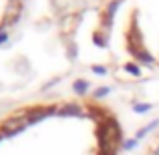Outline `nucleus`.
<instances>
[{"instance_id":"1","label":"nucleus","mask_w":159,"mask_h":155,"mask_svg":"<svg viewBox=\"0 0 159 155\" xmlns=\"http://www.w3.org/2000/svg\"><path fill=\"white\" fill-rule=\"evenodd\" d=\"M28 123H30V121L24 119V117H12V119H8V121L2 123V133L4 135H16V133H20Z\"/></svg>"},{"instance_id":"2","label":"nucleus","mask_w":159,"mask_h":155,"mask_svg":"<svg viewBox=\"0 0 159 155\" xmlns=\"http://www.w3.org/2000/svg\"><path fill=\"white\" fill-rule=\"evenodd\" d=\"M58 113L61 115H81V107L79 105H65Z\"/></svg>"},{"instance_id":"3","label":"nucleus","mask_w":159,"mask_h":155,"mask_svg":"<svg viewBox=\"0 0 159 155\" xmlns=\"http://www.w3.org/2000/svg\"><path fill=\"white\" fill-rule=\"evenodd\" d=\"M157 125H159V119H155V121H151V123H149V125H147V127H143V129H139V133H137V139H141V137H143V135H147V133H151V131H153V129H155V127H157Z\"/></svg>"},{"instance_id":"4","label":"nucleus","mask_w":159,"mask_h":155,"mask_svg":"<svg viewBox=\"0 0 159 155\" xmlns=\"http://www.w3.org/2000/svg\"><path fill=\"white\" fill-rule=\"evenodd\" d=\"M87 87H89L87 81H77V83H75V91H77V93H85Z\"/></svg>"},{"instance_id":"5","label":"nucleus","mask_w":159,"mask_h":155,"mask_svg":"<svg viewBox=\"0 0 159 155\" xmlns=\"http://www.w3.org/2000/svg\"><path fill=\"white\" fill-rule=\"evenodd\" d=\"M149 109H151V105H143V103H139V105H135V107H133V111H135V113H147Z\"/></svg>"},{"instance_id":"6","label":"nucleus","mask_w":159,"mask_h":155,"mask_svg":"<svg viewBox=\"0 0 159 155\" xmlns=\"http://www.w3.org/2000/svg\"><path fill=\"white\" fill-rule=\"evenodd\" d=\"M93 73L95 75H107V69H105V66H97V65H95L93 66Z\"/></svg>"},{"instance_id":"7","label":"nucleus","mask_w":159,"mask_h":155,"mask_svg":"<svg viewBox=\"0 0 159 155\" xmlns=\"http://www.w3.org/2000/svg\"><path fill=\"white\" fill-rule=\"evenodd\" d=\"M107 93H109V89H107V87H101V89H99L97 93H95V97H105Z\"/></svg>"},{"instance_id":"8","label":"nucleus","mask_w":159,"mask_h":155,"mask_svg":"<svg viewBox=\"0 0 159 155\" xmlns=\"http://www.w3.org/2000/svg\"><path fill=\"white\" fill-rule=\"evenodd\" d=\"M125 69H127V71H129V73H131V75H139V69H137L135 65H127V66H125Z\"/></svg>"},{"instance_id":"9","label":"nucleus","mask_w":159,"mask_h":155,"mask_svg":"<svg viewBox=\"0 0 159 155\" xmlns=\"http://www.w3.org/2000/svg\"><path fill=\"white\" fill-rule=\"evenodd\" d=\"M137 145V139H131V141H125V149H135Z\"/></svg>"},{"instance_id":"10","label":"nucleus","mask_w":159,"mask_h":155,"mask_svg":"<svg viewBox=\"0 0 159 155\" xmlns=\"http://www.w3.org/2000/svg\"><path fill=\"white\" fill-rule=\"evenodd\" d=\"M6 40V32H0V43H4Z\"/></svg>"},{"instance_id":"11","label":"nucleus","mask_w":159,"mask_h":155,"mask_svg":"<svg viewBox=\"0 0 159 155\" xmlns=\"http://www.w3.org/2000/svg\"><path fill=\"white\" fill-rule=\"evenodd\" d=\"M157 155H159V147H157Z\"/></svg>"}]
</instances>
